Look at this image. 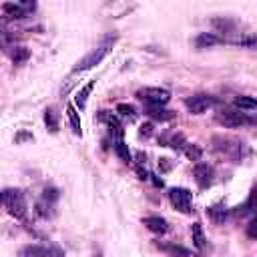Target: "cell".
I'll use <instances>...</instances> for the list:
<instances>
[{"mask_svg":"<svg viewBox=\"0 0 257 257\" xmlns=\"http://www.w3.org/2000/svg\"><path fill=\"white\" fill-rule=\"evenodd\" d=\"M66 116H68V122H70V128L76 137H82V126H80V114H78V108L68 102L66 104Z\"/></svg>","mask_w":257,"mask_h":257,"instance_id":"cell-13","label":"cell"},{"mask_svg":"<svg viewBox=\"0 0 257 257\" xmlns=\"http://www.w3.org/2000/svg\"><path fill=\"white\" fill-rule=\"evenodd\" d=\"M114 153H116V157H118L120 161H124V163H131V161H133V155H131V151H128V145H126L122 139H116V141H114Z\"/></svg>","mask_w":257,"mask_h":257,"instance_id":"cell-21","label":"cell"},{"mask_svg":"<svg viewBox=\"0 0 257 257\" xmlns=\"http://www.w3.org/2000/svg\"><path fill=\"white\" fill-rule=\"evenodd\" d=\"M147 114L155 120H171L175 116L173 110H167L165 106H147Z\"/></svg>","mask_w":257,"mask_h":257,"instance_id":"cell-18","label":"cell"},{"mask_svg":"<svg viewBox=\"0 0 257 257\" xmlns=\"http://www.w3.org/2000/svg\"><path fill=\"white\" fill-rule=\"evenodd\" d=\"M36 2H4L2 10H4V20H18V18H26L30 12H34Z\"/></svg>","mask_w":257,"mask_h":257,"instance_id":"cell-4","label":"cell"},{"mask_svg":"<svg viewBox=\"0 0 257 257\" xmlns=\"http://www.w3.org/2000/svg\"><path fill=\"white\" fill-rule=\"evenodd\" d=\"M207 217L213 223H225V219H227V207L223 203H215V205L207 207Z\"/></svg>","mask_w":257,"mask_h":257,"instance_id":"cell-15","label":"cell"},{"mask_svg":"<svg viewBox=\"0 0 257 257\" xmlns=\"http://www.w3.org/2000/svg\"><path fill=\"white\" fill-rule=\"evenodd\" d=\"M227 42L237 44V46H257V36H255V34H251V32H243L241 36L231 38V40H227Z\"/></svg>","mask_w":257,"mask_h":257,"instance_id":"cell-23","label":"cell"},{"mask_svg":"<svg viewBox=\"0 0 257 257\" xmlns=\"http://www.w3.org/2000/svg\"><path fill=\"white\" fill-rule=\"evenodd\" d=\"M137 96L141 100H145L149 106H165L169 100H171V92L167 88H161V86H147V88H141L137 92Z\"/></svg>","mask_w":257,"mask_h":257,"instance_id":"cell-3","label":"cell"},{"mask_svg":"<svg viewBox=\"0 0 257 257\" xmlns=\"http://www.w3.org/2000/svg\"><path fill=\"white\" fill-rule=\"evenodd\" d=\"M191 239H193V245H195L199 251H203V249H205L207 239H205V233H203L201 223H193V225H191Z\"/></svg>","mask_w":257,"mask_h":257,"instance_id":"cell-16","label":"cell"},{"mask_svg":"<svg viewBox=\"0 0 257 257\" xmlns=\"http://www.w3.org/2000/svg\"><path fill=\"white\" fill-rule=\"evenodd\" d=\"M151 128H153L151 124H143L141 126V135H151Z\"/></svg>","mask_w":257,"mask_h":257,"instance_id":"cell-30","label":"cell"},{"mask_svg":"<svg viewBox=\"0 0 257 257\" xmlns=\"http://www.w3.org/2000/svg\"><path fill=\"white\" fill-rule=\"evenodd\" d=\"M245 233H247V237H249V239H257V217L249 221V225H247Z\"/></svg>","mask_w":257,"mask_h":257,"instance_id":"cell-29","label":"cell"},{"mask_svg":"<svg viewBox=\"0 0 257 257\" xmlns=\"http://www.w3.org/2000/svg\"><path fill=\"white\" fill-rule=\"evenodd\" d=\"M171 147H173V149H179V151H183V149L187 147V143H185L183 135H173V139H171Z\"/></svg>","mask_w":257,"mask_h":257,"instance_id":"cell-28","label":"cell"},{"mask_svg":"<svg viewBox=\"0 0 257 257\" xmlns=\"http://www.w3.org/2000/svg\"><path fill=\"white\" fill-rule=\"evenodd\" d=\"M10 58H12V62H14L16 66H22V64L30 58V50H28L26 46H14V48L10 50Z\"/></svg>","mask_w":257,"mask_h":257,"instance_id":"cell-17","label":"cell"},{"mask_svg":"<svg viewBox=\"0 0 257 257\" xmlns=\"http://www.w3.org/2000/svg\"><path fill=\"white\" fill-rule=\"evenodd\" d=\"M183 153H185V157H187L189 161H199L201 155H203L201 147H199V145H191V143H187V147L183 149Z\"/></svg>","mask_w":257,"mask_h":257,"instance_id":"cell-26","label":"cell"},{"mask_svg":"<svg viewBox=\"0 0 257 257\" xmlns=\"http://www.w3.org/2000/svg\"><path fill=\"white\" fill-rule=\"evenodd\" d=\"M44 124L50 133H58V112L52 106H48L44 110Z\"/></svg>","mask_w":257,"mask_h":257,"instance_id":"cell-20","label":"cell"},{"mask_svg":"<svg viewBox=\"0 0 257 257\" xmlns=\"http://www.w3.org/2000/svg\"><path fill=\"white\" fill-rule=\"evenodd\" d=\"M191 199H193V195L185 187H173V189H169V201H171V205L177 211L185 213V215L191 213Z\"/></svg>","mask_w":257,"mask_h":257,"instance_id":"cell-5","label":"cell"},{"mask_svg":"<svg viewBox=\"0 0 257 257\" xmlns=\"http://www.w3.org/2000/svg\"><path fill=\"white\" fill-rule=\"evenodd\" d=\"M18 257H64V253L58 247H46V245H24L18 251Z\"/></svg>","mask_w":257,"mask_h":257,"instance_id":"cell-6","label":"cell"},{"mask_svg":"<svg viewBox=\"0 0 257 257\" xmlns=\"http://www.w3.org/2000/svg\"><path fill=\"white\" fill-rule=\"evenodd\" d=\"M114 36H108V38H104L96 48H92L86 56H82L78 62H76V66H74V72H84V70H90V68H94L96 64H100L102 62V58L112 50V44H114Z\"/></svg>","mask_w":257,"mask_h":257,"instance_id":"cell-1","label":"cell"},{"mask_svg":"<svg viewBox=\"0 0 257 257\" xmlns=\"http://www.w3.org/2000/svg\"><path fill=\"white\" fill-rule=\"evenodd\" d=\"M22 139H32V137H30V135H24V133H22V135H18V137H16V141H22Z\"/></svg>","mask_w":257,"mask_h":257,"instance_id":"cell-31","label":"cell"},{"mask_svg":"<svg viewBox=\"0 0 257 257\" xmlns=\"http://www.w3.org/2000/svg\"><path fill=\"white\" fill-rule=\"evenodd\" d=\"M90 257H102V253H92Z\"/></svg>","mask_w":257,"mask_h":257,"instance_id":"cell-32","label":"cell"},{"mask_svg":"<svg viewBox=\"0 0 257 257\" xmlns=\"http://www.w3.org/2000/svg\"><path fill=\"white\" fill-rule=\"evenodd\" d=\"M143 223H145V227H147L149 231H153V233H157V235H163V233L169 229V227H167V221H165L163 217H159V215L145 217Z\"/></svg>","mask_w":257,"mask_h":257,"instance_id":"cell-14","label":"cell"},{"mask_svg":"<svg viewBox=\"0 0 257 257\" xmlns=\"http://www.w3.org/2000/svg\"><path fill=\"white\" fill-rule=\"evenodd\" d=\"M217 120H219L221 124H225V126H231V128L251 122V120L245 116V112H239V110H221V112H217Z\"/></svg>","mask_w":257,"mask_h":257,"instance_id":"cell-8","label":"cell"},{"mask_svg":"<svg viewBox=\"0 0 257 257\" xmlns=\"http://www.w3.org/2000/svg\"><path fill=\"white\" fill-rule=\"evenodd\" d=\"M193 175H195V181L199 187H209L211 181H213V167L207 165V163H197L195 169H193Z\"/></svg>","mask_w":257,"mask_h":257,"instance_id":"cell-9","label":"cell"},{"mask_svg":"<svg viewBox=\"0 0 257 257\" xmlns=\"http://www.w3.org/2000/svg\"><path fill=\"white\" fill-rule=\"evenodd\" d=\"M2 203H4V209L16 217V219H24L26 217V199H24V193L20 189H4L2 191Z\"/></svg>","mask_w":257,"mask_h":257,"instance_id":"cell-2","label":"cell"},{"mask_svg":"<svg viewBox=\"0 0 257 257\" xmlns=\"http://www.w3.org/2000/svg\"><path fill=\"white\" fill-rule=\"evenodd\" d=\"M94 84H96V78H90L84 86H80V88L76 90V94H74V106H76L78 110H84V108H86V102H88V96H90Z\"/></svg>","mask_w":257,"mask_h":257,"instance_id":"cell-10","label":"cell"},{"mask_svg":"<svg viewBox=\"0 0 257 257\" xmlns=\"http://www.w3.org/2000/svg\"><path fill=\"white\" fill-rule=\"evenodd\" d=\"M98 120L106 122L108 131H110V133H112L116 139H122V135H124V131H122V124L118 122V118H116L112 112H108V110H100V112H98Z\"/></svg>","mask_w":257,"mask_h":257,"instance_id":"cell-11","label":"cell"},{"mask_svg":"<svg viewBox=\"0 0 257 257\" xmlns=\"http://www.w3.org/2000/svg\"><path fill=\"white\" fill-rule=\"evenodd\" d=\"M213 26L217 28V32H223V34H233L235 32V22L233 20H227V18H215L213 20Z\"/></svg>","mask_w":257,"mask_h":257,"instance_id":"cell-24","label":"cell"},{"mask_svg":"<svg viewBox=\"0 0 257 257\" xmlns=\"http://www.w3.org/2000/svg\"><path fill=\"white\" fill-rule=\"evenodd\" d=\"M213 104H215V98L209 96V94H203V92L185 98V106H187V110H189L191 114H203V112L209 110Z\"/></svg>","mask_w":257,"mask_h":257,"instance_id":"cell-7","label":"cell"},{"mask_svg":"<svg viewBox=\"0 0 257 257\" xmlns=\"http://www.w3.org/2000/svg\"><path fill=\"white\" fill-rule=\"evenodd\" d=\"M233 106L241 108V110H253V108H257V98H253V96H235Z\"/></svg>","mask_w":257,"mask_h":257,"instance_id":"cell-22","label":"cell"},{"mask_svg":"<svg viewBox=\"0 0 257 257\" xmlns=\"http://www.w3.org/2000/svg\"><path fill=\"white\" fill-rule=\"evenodd\" d=\"M221 42H225V38H221V36L215 34V32H201V34L195 38L197 48H211V46L221 44Z\"/></svg>","mask_w":257,"mask_h":257,"instance_id":"cell-12","label":"cell"},{"mask_svg":"<svg viewBox=\"0 0 257 257\" xmlns=\"http://www.w3.org/2000/svg\"><path fill=\"white\" fill-rule=\"evenodd\" d=\"M116 112H118L120 116L128 118V120H135V118H137V108H135L133 104H128V102H118V104H116Z\"/></svg>","mask_w":257,"mask_h":257,"instance_id":"cell-25","label":"cell"},{"mask_svg":"<svg viewBox=\"0 0 257 257\" xmlns=\"http://www.w3.org/2000/svg\"><path fill=\"white\" fill-rule=\"evenodd\" d=\"M159 247L163 251H167L171 257H191V251L181 247V245H173V243H159Z\"/></svg>","mask_w":257,"mask_h":257,"instance_id":"cell-19","label":"cell"},{"mask_svg":"<svg viewBox=\"0 0 257 257\" xmlns=\"http://www.w3.org/2000/svg\"><path fill=\"white\" fill-rule=\"evenodd\" d=\"M56 199H58V191H56L54 187H46L44 193H42V201H46L48 205H54Z\"/></svg>","mask_w":257,"mask_h":257,"instance_id":"cell-27","label":"cell"}]
</instances>
